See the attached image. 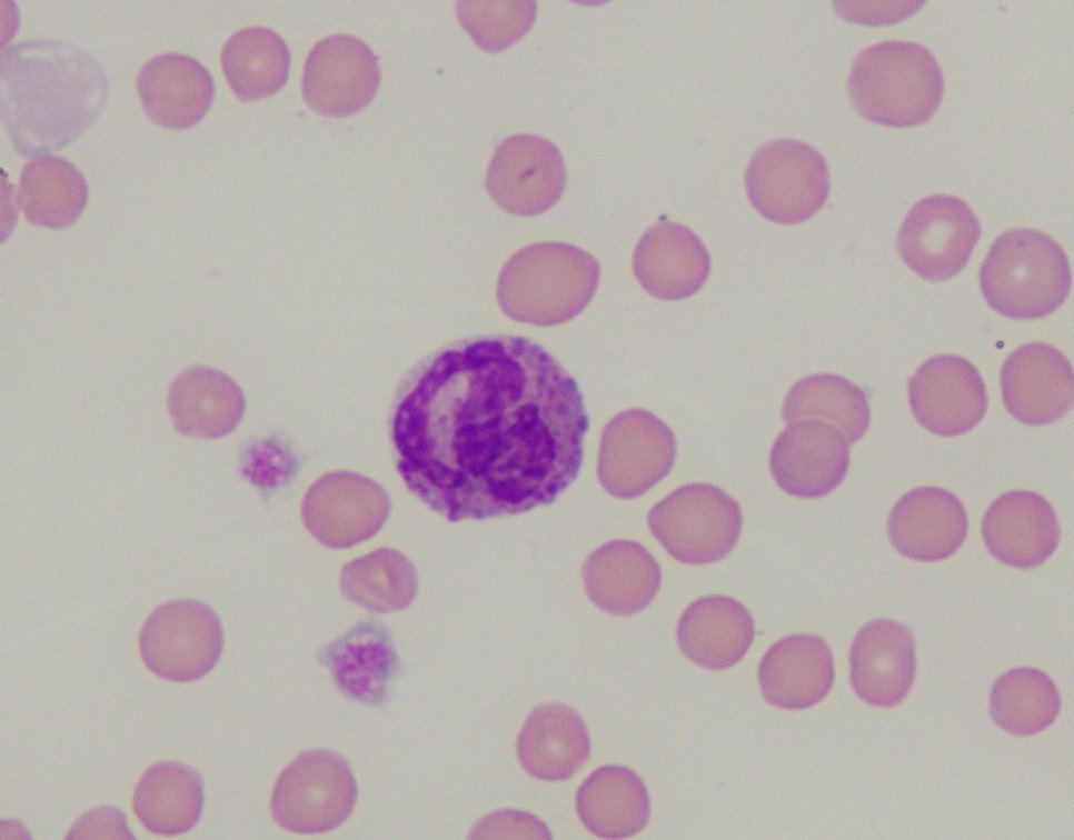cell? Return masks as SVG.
<instances>
[{
	"instance_id": "25",
	"label": "cell",
	"mask_w": 1074,
	"mask_h": 840,
	"mask_svg": "<svg viewBox=\"0 0 1074 840\" xmlns=\"http://www.w3.org/2000/svg\"><path fill=\"white\" fill-rule=\"evenodd\" d=\"M581 822L604 839H624L638 833L650 817V802L643 780L623 766L595 770L576 793Z\"/></svg>"
},
{
	"instance_id": "20",
	"label": "cell",
	"mask_w": 1074,
	"mask_h": 840,
	"mask_svg": "<svg viewBox=\"0 0 1074 840\" xmlns=\"http://www.w3.org/2000/svg\"><path fill=\"white\" fill-rule=\"evenodd\" d=\"M633 268L649 294L662 300H679L703 287L709 274L710 259L694 231L663 220L649 227L639 239Z\"/></svg>"
},
{
	"instance_id": "16",
	"label": "cell",
	"mask_w": 1074,
	"mask_h": 840,
	"mask_svg": "<svg viewBox=\"0 0 1074 840\" xmlns=\"http://www.w3.org/2000/svg\"><path fill=\"white\" fill-rule=\"evenodd\" d=\"M1073 369L1065 356L1044 342L1013 351L1001 370L1007 411L1030 426L1052 423L1073 406Z\"/></svg>"
},
{
	"instance_id": "36",
	"label": "cell",
	"mask_w": 1074,
	"mask_h": 840,
	"mask_svg": "<svg viewBox=\"0 0 1074 840\" xmlns=\"http://www.w3.org/2000/svg\"><path fill=\"white\" fill-rule=\"evenodd\" d=\"M132 839L125 816L120 810L102 808L93 810L80 819L71 828L68 839Z\"/></svg>"
},
{
	"instance_id": "1",
	"label": "cell",
	"mask_w": 1074,
	"mask_h": 840,
	"mask_svg": "<svg viewBox=\"0 0 1074 840\" xmlns=\"http://www.w3.org/2000/svg\"><path fill=\"white\" fill-rule=\"evenodd\" d=\"M588 417L540 344L481 336L437 353L394 418L398 470L449 521L518 514L577 477Z\"/></svg>"
},
{
	"instance_id": "21",
	"label": "cell",
	"mask_w": 1074,
	"mask_h": 840,
	"mask_svg": "<svg viewBox=\"0 0 1074 840\" xmlns=\"http://www.w3.org/2000/svg\"><path fill=\"white\" fill-rule=\"evenodd\" d=\"M834 661L828 644L818 636L792 634L775 642L764 654L758 681L767 702L799 710L822 701L834 682Z\"/></svg>"
},
{
	"instance_id": "8",
	"label": "cell",
	"mask_w": 1074,
	"mask_h": 840,
	"mask_svg": "<svg viewBox=\"0 0 1074 840\" xmlns=\"http://www.w3.org/2000/svg\"><path fill=\"white\" fill-rule=\"evenodd\" d=\"M223 647L216 612L193 599H175L156 607L139 632L145 666L169 681L189 682L206 676Z\"/></svg>"
},
{
	"instance_id": "14",
	"label": "cell",
	"mask_w": 1074,
	"mask_h": 840,
	"mask_svg": "<svg viewBox=\"0 0 1074 840\" xmlns=\"http://www.w3.org/2000/svg\"><path fill=\"white\" fill-rule=\"evenodd\" d=\"M849 443L832 423L818 419L788 422L775 439L769 470L786 493L816 499L834 491L845 479Z\"/></svg>"
},
{
	"instance_id": "15",
	"label": "cell",
	"mask_w": 1074,
	"mask_h": 840,
	"mask_svg": "<svg viewBox=\"0 0 1074 840\" xmlns=\"http://www.w3.org/2000/svg\"><path fill=\"white\" fill-rule=\"evenodd\" d=\"M908 398L918 423L942 437L972 430L987 410L979 372L955 354H939L921 364L909 379Z\"/></svg>"
},
{
	"instance_id": "30",
	"label": "cell",
	"mask_w": 1074,
	"mask_h": 840,
	"mask_svg": "<svg viewBox=\"0 0 1074 840\" xmlns=\"http://www.w3.org/2000/svg\"><path fill=\"white\" fill-rule=\"evenodd\" d=\"M326 658L338 687L371 703L384 698L398 667L388 634L374 623L360 624L336 641Z\"/></svg>"
},
{
	"instance_id": "33",
	"label": "cell",
	"mask_w": 1074,
	"mask_h": 840,
	"mask_svg": "<svg viewBox=\"0 0 1074 840\" xmlns=\"http://www.w3.org/2000/svg\"><path fill=\"white\" fill-rule=\"evenodd\" d=\"M607 568L588 583L589 596L614 614H632L646 608L659 590L662 572L653 556L639 543L617 541L608 547Z\"/></svg>"
},
{
	"instance_id": "34",
	"label": "cell",
	"mask_w": 1074,
	"mask_h": 840,
	"mask_svg": "<svg viewBox=\"0 0 1074 840\" xmlns=\"http://www.w3.org/2000/svg\"><path fill=\"white\" fill-rule=\"evenodd\" d=\"M456 13L484 49L506 48L527 32L536 16L533 1H459Z\"/></svg>"
},
{
	"instance_id": "31",
	"label": "cell",
	"mask_w": 1074,
	"mask_h": 840,
	"mask_svg": "<svg viewBox=\"0 0 1074 840\" xmlns=\"http://www.w3.org/2000/svg\"><path fill=\"white\" fill-rule=\"evenodd\" d=\"M785 422L818 419L835 426L848 443L859 440L869 424L865 392L851 380L834 373H815L798 380L782 407Z\"/></svg>"
},
{
	"instance_id": "26",
	"label": "cell",
	"mask_w": 1074,
	"mask_h": 840,
	"mask_svg": "<svg viewBox=\"0 0 1074 840\" xmlns=\"http://www.w3.org/2000/svg\"><path fill=\"white\" fill-rule=\"evenodd\" d=\"M167 407L171 421L183 436L219 438L230 432L242 413V397L222 373L189 367L171 382Z\"/></svg>"
},
{
	"instance_id": "32",
	"label": "cell",
	"mask_w": 1074,
	"mask_h": 840,
	"mask_svg": "<svg viewBox=\"0 0 1074 840\" xmlns=\"http://www.w3.org/2000/svg\"><path fill=\"white\" fill-rule=\"evenodd\" d=\"M990 708L997 726L1008 733L1025 737L1043 731L1055 721L1061 699L1046 673L1021 667L1003 673L994 682Z\"/></svg>"
},
{
	"instance_id": "27",
	"label": "cell",
	"mask_w": 1074,
	"mask_h": 840,
	"mask_svg": "<svg viewBox=\"0 0 1074 840\" xmlns=\"http://www.w3.org/2000/svg\"><path fill=\"white\" fill-rule=\"evenodd\" d=\"M203 806V783L191 767L172 761L151 766L140 778L132 807L152 833L176 836L190 830Z\"/></svg>"
},
{
	"instance_id": "11",
	"label": "cell",
	"mask_w": 1074,
	"mask_h": 840,
	"mask_svg": "<svg viewBox=\"0 0 1074 840\" xmlns=\"http://www.w3.org/2000/svg\"><path fill=\"white\" fill-rule=\"evenodd\" d=\"M676 452L675 434L658 417L644 409L624 411L604 431V483L617 497H638L670 472Z\"/></svg>"
},
{
	"instance_id": "35",
	"label": "cell",
	"mask_w": 1074,
	"mask_h": 840,
	"mask_svg": "<svg viewBox=\"0 0 1074 840\" xmlns=\"http://www.w3.org/2000/svg\"><path fill=\"white\" fill-rule=\"evenodd\" d=\"M470 837L476 839H550L548 828L536 817L516 810H503L481 819Z\"/></svg>"
},
{
	"instance_id": "24",
	"label": "cell",
	"mask_w": 1074,
	"mask_h": 840,
	"mask_svg": "<svg viewBox=\"0 0 1074 840\" xmlns=\"http://www.w3.org/2000/svg\"><path fill=\"white\" fill-rule=\"evenodd\" d=\"M589 750L584 720L576 710L558 702L535 708L517 740L523 768L547 781L573 777L587 760Z\"/></svg>"
},
{
	"instance_id": "12",
	"label": "cell",
	"mask_w": 1074,
	"mask_h": 840,
	"mask_svg": "<svg viewBox=\"0 0 1074 840\" xmlns=\"http://www.w3.org/2000/svg\"><path fill=\"white\" fill-rule=\"evenodd\" d=\"M565 183V163L558 148L529 133L501 141L486 176V188L493 200L518 216H534L549 209L561 196Z\"/></svg>"
},
{
	"instance_id": "6",
	"label": "cell",
	"mask_w": 1074,
	"mask_h": 840,
	"mask_svg": "<svg viewBox=\"0 0 1074 840\" xmlns=\"http://www.w3.org/2000/svg\"><path fill=\"white\" fill-rule=\"evenodd\" d=\"M653 536L677 561L708 564L727 557L743 527L737 500L705 482L680 486L657 502L648 514Z\"/></svg>"
},
{
	"instance_id": "22",
	"label": "cell",
	"mask_w": 1074,
	"mask_h": 840,
	"mask_svg": "<svg viewBox=\"0 0 1074 840\" xmlns=\"http://www.w3.org/2000/svg\"><path fill=\"white\" fill-rule=\"evenodd\" d=\"M142 108L156 124L168 129L195 126L208 111L215 94L212 79L196 59L167 52L150 59L138 74Z\"/></svg>"
},
{
	"instance_id": "5",
	"label": "cell",
	"mask_w": 1074,
	"mask_h": 840,
	"mask_svg": "<svg viewBox=\"0 0 1074 840\" xmlns=\"http://www.w3.org/2000/svg\"><path fill=\"white\" fill-rule=\"evenodd\" d=\"M1071 271L1062 247L1046 233L1018 228L1002 233L981 269L988 304L1013 319H1035L1058 309L1071 289Z\"/></svg>"
},
{
	"instance_id": "7",
	"label": "cell",
	"mask_w": 1074,
	"mask_h": 840,
	"mask_svg": "<svg viewBox=\"0 0 1074 840\" xmlns=\"http://www.w3.org/2000/svg\"><path fill=\"white\" fill-rule=\"evenodd\" d=\"M745 183L754 208L780 224L809 219L823 207L829 191L823 157L793 139L773 140L757 149L747 166Z\"/></svg>"
},
{
	"instance_id": "29",
	"label": "cell",
	"mask_w": 1074,
	"mask_h": 840,
	"mask_svg": "<svg viewBox=\"0 0 1074 840\" xmlns=\"http://www.w3.org/2000/svg\"><path fill=\"white\" fill-rule=\"evenodd\" d=\"M88 199L87 183L79 169L58 156H42L21 172L19 202L28 221L63 229L79 218Z\"/></svg>"
},
{
	"instance_id": "17",
	"label": "cell",
	"mask_w": 1074,
	"mask_h": 840,
	"mask_svg": "<svg viewBox=\"0 0 1074 840\" xmlns=\"http://www.w3.org/2000/svg\"><path fill=\"white\" fill-rule=\"evenodd\" d=\"M916 641L908 627L873 620L857 632L849 651V678L856 694L875 707L898 704L916 670Z\"/></svg>"
},
{
	"instance_id": "23",
	"label": "cell",
	"mask_w": 1074,
	"mask_h": 840,
	"mask_svg": "<svg viewBox=\"0 0 1074 840\" xmlns=\"http://www.w3.org/2000/svg\"><path fill=\"white\" fill-rule=\"evenodd\" d=\"M755 624L748 609L723 594L702 597L682 613L677 642L694 663L710 670L727 669L749 649Z\"/></svg>"
},
{
	"instance_id": "18",
	"label": "cell",
	"mask_w": 1074,
	"mask_h": 840,
	"mask_svg": "<svg viewBox=\"0 0 1074 840\" xmlns=\"http://www.w3.org/2000/svg\"><path fill=\"white\" fill-rule=\"evenodd\" d=\"M1060 523L1052 504L1028 490L996 498L982 520V536L991 554L1020 569L1035 568L1057 548Z\"/></svg>"
},
{
	"instance_id": "19",
	"label": "cell",
	"mask_w": 1074,
	"mask_h": 840,
	"mask_svg": "<svg viewBox=\"0 0 1074 840\" xmlns=\"http://www.w3.org/2000/svg\"><path fill=\"white\" fill-rule=\"evenodd\" d=\"M967 528L962 501L938 487L907 491L887 519L893 547L902 556L924 562L938 561L955 553L966 538Z\"/></svg>"
},
{
	"instance_id": "3",
	"label": "cell",
	"mask_w": 1074,
	"mask_h": 840,
	"mask_svg": "<svg viewBox=\"0 0 1074 840\" xmlns=\"http://www.w3.org/2000/svg\"><path fill=\"white\" fill-rule=\"evenodd\" d=\"M599 274L597 260L578 247L535 243L518 250L504 266L497 282L498 303L514 320L558 324L588 304Z\"/></svg>"
},
{
	"instance_id": "10",
	"label": "cell",
	"mask_w": 1074,
	"mask_h": 840,
	"mask_svg": "<svg viewBox=\"0 0 1074 840\" xmlns=\"http://www.w3.org/2000/svg\"><path fill=\"white\" fill-rule=\"evenodd\" d=\"M981 236L971 207L951 194H931L916 202L897 234L905 263L928 281H943L967 263Z\"/></svg>"
},
{
	"instance_id": "9",
	"label": "cell",
	"mask_w": 1074,
	"mask_h": 840,
	"mask_svg": "<svg viewBox=\"0 0 1074 840\" xmlns=\"http://www.w3.org/2000/svg\"><path fill=\"white\" fill-rule=\"evenodd\" d=\"M356 799V781L347 762L328 750H309L280 773L271 797V812L287 830L325 832L350 816Z\"/></svg>"
},
{
	"instance_id": "4",
	"label": "cell",
	"mask_w": 1074,
	"mask_h": 840,
	"mask_svg": "<svg viewBox=\"0 0 1074 840\" xmlns=\"http://www.w3.org/2000/svg\"><path fill=\"white\" fill-rule=\"evenodd\" d=\"M848 91L865 119L897 128L927 121L937 110L944 79L924 46L888 40L863 49L855 58Z\"/></svg>"
},
{
	"instance_id": "2",
	"label": "cell",
	"mask_w": 1074,
	"mask_h": 840,
	"mask_svg": "<svg viewBox=\"0 0 1074 840\" xmlns=\"http://www.w3.org/2000/svg\"><path fill=\"white\" fill-rule=\"evenodd\" d=\"M2 110L11 129L32 137L33 150L64 146L93 118L105 98L102 73L82 52L59 44L14 46L2 59Z\"/></svg>"
},
{
	"instance_id": "13",
	"label": "cell",
	"mask_w": 1074,
	"mask_h": 840,
	"mask_svg": "<svg viewBox=\"0 0 1074 840\" xmlns=\"http://www.w3.org/2000/svg\"><path fill=\"white\" fill-rule=\"evenodd\" d=\"M379 82L380 68L371 49L354 36L339 33L320 40L309 52L302 96L310 109L345 117L364 109Z\"/></svg>"
},
{
	"instance_id": "28",
	"label": "cell",
	"mask_w": 1074,
	"mask_h": 840,
	"mask_svg": "<svg viewBox=\"0 0 1074 840\" xmlns=\"http://www.w3.org/2000/svg\"><path fill=\"white\" fill-rule=\"evenodd\" d=\"M221 67L233 93L243 101H256L278 92L287 82L290 53L275 31L249 27L237 31L225 43Z\"/></svg>"
}]
</instances>
